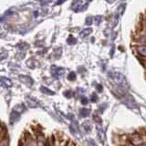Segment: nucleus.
<instances>
[{
    "label": "nucleus",
    "mask_w": 146,
    "mask_h": 146,
    "mask_svg": "<svg viewBox=\"0 0 146 146\" xmlns=\"http://www.w3.org/2000/svg\"><path fill=\"white\" fill-rule=\"evenodd\" d=\"M125 7H126V5L125 4H121L119 6V7L117 8V10H116V13H115V15H114V26H116L118 24V22L119 20H120V18L122 16V14L124 13V10H125Z\"/></svg>",
    "instance_id": "obj_2"
},
{
    "label": "nucleus",
    "mask_w": 146,
    "mask_h": 146,
    "mask_svg": "<svg viewBox=\"0 0 146 146\" xmlns=\"http://www.w3.org/2000/svg\"><path fill=\"white\" fill-rule=\"evenodd\" d=\"M83 127H84V129H85V131H86L87 132L90 131V129H91V126H90V122H89V121L84 122V123H83Z\"/></svg>",
    "instance_id": "obj_13"
},
{
    "label": "nucleus",
    "mask_w": 146,
    "mask_h": 146,
    "mask_svg": "<svg viewBox=\"0 0 146 146\" xmlns=\"http://www.w3.org/2000/svg\"><path fill=\"white\" fill-rule=\"evenodd\" d=\"M102 16H96L94 17V21L96 23V25H100V22H102Z\"/></svg>",
    "instance_id": "obj_14"
},
{
    "label": "nucleus",
    "mask_w": 146,
    "mask_h": 146,
    "mask_svg": "<svg viewBox=\"0 0 146 146\" xmlns=\"http://www.w3.org/2000/svg\"><path fill=\"white\" fill-rule=\"evenodd\" d=\"M91 32H92V29H91L90 27H89V29H85L80 33V38H85V36H88Z\"/></svg>",
    "instance_id": "obj_8"
},
{
    "label": "nucleus",
    "mask_w": 146,
    "mask_h": 146,
    "mask_svg": "<svg viewBox=\"0 0 146 146\" xmlns=\"http://www.w3.org/2000/svg\"><path fill=\"white\" fill-rule=\"evenodd\" d=\"M137 52H138L141 56H143V57H146V47L145 46H139V47H137Z\"/></svg>",
    "instance_id": "obj_7"
},
{
    "label": "nucleus",
    "mask_w": 146,
    "mask_h": 146,
    "mask_svg": "<svg viewBox=\"0 0 146 146\" xmlns=\"http://www.w3.org/2000/svg\"><path fill=\"white\" fill-rule=\"evenodd\" d=\"M81 103H82V104H87V103H88V100H87L86 98H82V100H81Z\"/></svg>",
    "instance_id": "obj_20"
},
{
    "label": "nucleus",
    "mask_w": 146,
    "mask_h": 146,
    "mask_svg": "<svg viewBox=\"0 0 146 146\" xmlns=\"http://www.w3.org/2000/svg\"><path fill=\"white\" fill-rule=\"evenodd\" d=\"M90 110L89 109H81L80 111V115L82 117H87V116H89V114H90Z\"/></svg>",
    "instance_id": "obj_10"
},
{
    "label": "nucleus",
    "mask_w": 146,
    "mask_h": 146,
    "mask_svg": "<svg viewBox=\"0 0 146 146\" xmlns=\"http://www.w3.org/2000/svg\"><path fill=\"white\" fill-rule=\"evenodd\" d=\"M68 43H71V44H74V43L76 42V39L71 36H70V38L68 39Z\"/></svg>",
    "instance_id": "obj_17"
},
{
    "label": "nucleus",
    "mask_w": 146,
    "mask_h": 146,
    "mask_svg": "<svg viewBox=\"0 0 146 146\" xmlns=\"http://www.w3.org/2000/svg\"><path fill=\"white\" fill-rule=\"evenodd\" d=\"M125 96H126V98L124 100V103L127 105V106L129 107V108H131V109H132V110H133V109H137V104L134 102V100L132 99L131 96L128 95V94H126Z\"/></svg>",
    "instance_id": "obj_3"
},
{
    "label": "nucleus",
    "mask_w": 146,
    "mask_h": 146,
    "mask_svg": "<svg viewBox=\"0 0 146 146\" xmlns=\"http://www.w3.org/2000/svg\"><path fill=\"white\" fill-rule=\"evenodd\" d=\"M0 81L4 83L6 85V87H12L13 86V83L12 81L8 79V78H6V77H0Z\"/></svg>",
    "instance_id": "obj_6"
},
{
    "label": "nucleus",
    "mask_w": 146,
    "mask_h": 146,
    "mask_svg": "<svg viewBox=\"0 0 146 146\" xmlns=\"http://www.w3.org/2000/svg\"><path fill=\"white\" fill-rule=\"evenodd\" d=\"M98 100V97H97V95L96 94H92V96H91V100H92L93 102H95L96 100Z\"/></svg>",
    "instance_id": "obj_19"
},
{
    "label": "nucleus",
    "mask_w": 146,
    "mask_h": 146,
    "mask_svg": "<svg viewBox=\"0 0 146 146\" xmlns=\"http://www.w3.org/2000/svg\"><path fill=\"white\" fill-rule=\"evenodd\" d=\"M109 78H110V80L112 81V83L114 85H116L119 90H120L123 95H125L126 90H128V84H127V80L125 76L121 72L111 71L109 73Z\"/></svg>",
    "instance_id": "obj_1"
},
{
    "label": "nucleus",
    "mask_w": 146,
    "mask_h": 146,
    "mask_svg": "<svg viewBox=\"0 0 146 146\" xmlns=\"http://www.w3.org/2000/svg\"><path fill=\"white\" fill-rule=\"evenodd\" d=\"M53 68H54V70H56V71L52 70V74L56 78H60L63 75V73L65 72L64 68H56V67H53Z\"/></svg>",
    "instance_id": "obj_5"
},
{
    "label": "nucleus",
    "mask_w": 146,
    "mask_h": 146,
    "mask_svg": "<svg viewBox=\"0 0 146 146\" xmlns=\"http://www.w3.org/2000/svg\"><path fill=\"white\" fill-rule=\"evenodd\" d=\"M27 105H29V108H36L38 107V104L36 103V102L34 100H32V99H30V98H27Z\"/></svg>",
    "instance_id": "obj_9"
},
{
    "label": "nucleus",
    "mask_w": 146,
    "mask_h": 146,
    "mask_svg": "<svg viewBox=\"0 0 146 146\" xmlns=\"http://www.w3.org/2000/svg\"><path fill=\"white\" fill-rule=\"evenodd\" d=\"M97 133H98V137H99L100 141L103 143L105 140H106V135H105V132H104L103 129H102V128H100L98 126L97 127Z\"/></svg>",
    "instance_id": "obj_4"
},
{
    "label": "nucleus",
    "mask_w": 146,
    "mask_h": 146,
    "mask_svg": "<svg viewBox=\"0 0 146 146\" xmlns=\"http://www.w3.org/2000/svg\"><path fill=\"white\" fill-rule=\"evenodd\" d=\"M141 43L143 44V46H145L146 47V36H143V39H141Z\"/></svg>",
    "instance_id": "obj_21"
},
{
    "label": "nucleus",
    "mask_w": 146,
    "mask_h": 146,
    "mask_svg": "<svg viewBox=\"0 0 146 146\" xmlns=\"http://www.w3.org/2000/svg\"><path fill=\"white\" fill-rule=\"evenodd\" d=\"M70 129H71V131H73V133H78V132H79V128H78V126H77V124H76V122L71 123Z\"/></svg>",
    "instance_id": "obj_11"
},
{
    "label": "nucleus",
    "mask_w": 146,
    "mask_h": 146,
    "mask_svg": "<svg viewBox=\"0 0 146 146\" xmlns=\"http://www.w3.org/2000/svg\"><path fill=\"white\" fill-rule=\"evenodd\" d=\"M145 27H146V19H145Z\"/></svg>",
    "instance_id": "obj_23"
},
{
    "label": "nucleus",
    "mask_w": 146,
    "mask_h": 146,
    "mask_svg": "<svg viewBox=\"0 0 146 146\" xmlns=\"http://www.w3.org/2000/svg\"><path fill=\"white\" fill-rule=\"evenodd\" d=\"M40 90L42 91L43 93H45V94H52V95L54 94L53 91H51L50 90H48L47 88H46V87H41V88H40Z\"/></svg>",
    "instance_id": "obj_12"
},
{
    "label": "nucleus",
    "mask_w": 146,
    "mask_h": 146,
    "mask_svg": "<svg viewBox=\"0 0 146 146\" xmlns=\"http://www.w3.org/2000/svg\"><path fill=\"white\" fill-rule=\"evenodd\" d=\"M76 79V75L74 72H71L70 75H68V80H74Z\"/></svg>",
    "instance_id": "obj_15"
},
{
    "label": "nucleus",
    "mask_w": 146,
    "mask_h": 146,
    "mask_svg": "<svg viewBox=\"0 0 146 146\" xmlns=\"http://www.w3.org/2000/svg\"><path fill=\"white\" fill-rule=\"evenodd\" d=\"M7 56V52H2L1 54H0V59L5 58Z\"/></svg>",
    "instance_id": "obj_18"
},
{
    "label": "nucleus",
    "mask_w": 146,
    "mask_h": 146,
    "mask_svg": "<svg viewBox=\"0 0 146 146\" xmlns=\"http://www.w3.org/2000/svg\"><path fill=\"white\" fill-rule=\"evenodd\" d=\"M92 21H93V18L90 17H87V19H86V24L87 25H91L92 24Z\"/></svg>",
    "instance_id": "obj_16"
},
{
    "label": "nucleus",
    "mask_w": 146,
    "mask_h": 146,
    "mask_svg": "<svg viewBox=\"0 0 146 146\" xmlns=\"http://www.w3.org/2000/svg\"><path fill=\"white\" fill-rule=\"evenodd\" d=\"M140 146H146V144H144V143H143V144H141Z\"/></svg>",
    "instance_id": "obj_22"
}]
</instances>
